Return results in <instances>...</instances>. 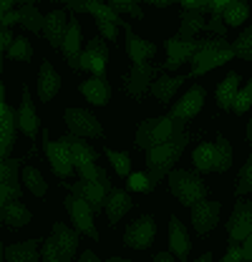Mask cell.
<instances>
[{
	"label": "cell",
	"instance_id": "cell-38",
	"mask_svg": "<svg viewBox=\"0 0 252 262\" xmlns=\"http://www.w3.org/2000/svg\"><path fill=\"white\" fill-rule=\"evenodd\" d=\"M106 159L114 164V169H116V174H121L129 179V174H131V157L126 154V151H114V149H106Z\"/></svg>",
	"mask_w": 252,
	"mask_h": 262
},
{
	"label": "cell",
	"instance_id": "cell-49",
	"mask_svg": "<svg viewBox=\"0 0 252 262\" xmlns=\"http://www.w3.org/2000/svg\"><path fill=\"white\" fill-rule=\"evenodd\" d=\"M222 262H242V247L240 245H229V250L222 257Z\"/></svg>",
	"mask_w": 252,
	"mask_h": 262
},
{
	"label": "cell",
	"instance_id": "cell-22",
	"mask_svg": "<svg viewBox=\"0 0 252 262\" xmlns=\"http://www.w3.org/2000/svg\"><path fill=\"white\" fill-rule=\"evenodd\" d=\"M46 239L35 237V239H26L18 245H8L3 250L5 260L8 262H38V245H43Z\"/></svg>",
	"mask_w": 252,
	"mask_h": 262
},
{
	"label": "cell",
	"instance_id": "cell-33",
	"mask_svg": "<svg viewBox=\"0 0 252 262\" xmlns=\"http://www.w3.org/2000/svg\"><path fill=\"white\" fill-rule=\"evenodd\" d=\"M179 20H182V26H179V31H177L179 38H197V33L207 28L204 15H202V13H194V10H182Z\"/></svg>",
	"mask_w": 252,
	"mask_h": 262
},
{
	"label": "cell",
	"instance_id": "cell-1",
	"mask_svg": "<svg viewBox=\"0 0 252 262\" xmlns=\"http://www.w3.org/2000/svg\"><path fill=\"white\" fill-rule=\"evenodd\" d=\"M189 139H192V136H189L187 131H182V134H177L172 141H166V144L154 146V149L146 151V177L152 179V184L161 182L164 177H169V174L174 171V164L182 157V151L187 149Z\"/></svg>",
	"mask_w": 252,
	"mask_h": 262
},
{
	"label": "cell",
	"instance_id": "cell-20",
	"mask_svg": "<svg viewBox=\"0 0 252 262\" xmlns=\"http://www.w3.org/2000/svg\"><path fill=\"white\" fill-rule=\"evenodd\" d=\"M81 23L76 18H71L68 23V33H66V40H63V56L71 68L78 71V61H81Z\"/></svg>",
	"mask_w": 252,
	"mask_h": 262
},
{
	"label": "cell",
	"instance_id": "cell-23",
	"mask_svg": "<svg viewBox=\"0 0 252 262\" xmlns=\"http://www.w3.org/2000/svg\"><path fill=\"white\" fill-rule=\"evenodd\" d=\"M76 232H78V229L66 227L61 222L53 225V239H56V245H58V252H61L63 262H71L73 255H76V247H78V234H76Z\"/></svg>",
	"mask_w": 252,
	"mask_h": 262
},
{
	"label": "cell",
	"instance_id": "cell-5",
	"mask_svg": "<svg viewBox=\"0 0 252 262\" xmlns=\"http://www.w3.org/2000/svg\"><path fill=\"white\" fill-rule=\"evenodd\" d=\"M229 229V245H242L252 234V202L250 199H237L232 217L227 222Z\"/></svg>",
	"mask_w": 252,
	"mask_h": 262
},
{
	"label": "cell",
	"instance_id": "cell-48",
	"mask_svg": "<svg viewBox=\"0 0 252 262\" xmlns=\"http://www.w3.org/2000/svg\"><path fill=\"white\" fill-rule=\"evenodd\" d=\"M207 31H212L217 38H227V26H224V20L217 18V15H212V18L207 20Z\"/></svg>",
	"mask_w": 252,
	"mask_h": 262
},
{
	"label": "cell",
	"instance_id": "cell-55",
	"mask_svg": "<svg viewBox=\"0 0 252 262\" xmlns=\"http://www.w3.org/2000/svg\"><path fill=\"white\" fill-rule=\"evenodd\" d=\"M76 262H101V260L96 257V252H91V250H86V252H83V255H81V257H78Z\"/></svg>",
	"mask_w": 252,
	"mask_h": 262
},
{
	"label": "cell",
	"instance_id": "cell-57",
	"mask_svg": "<svg viewBox=\"0 0 252 262\" xmlns=\"http://www.w3.org/2000/svg\"><path fill=\"white\" fill-rule=\"evenodd\" d=\"M0 8H3V13H10V10H13V0H3Z\"/></svg>",
	"mask_w": 252,
	"mask_h": 262
},
{
	"label": "cell",
	"instance_id": "cell-41",
	"mask_svg": "<svg viewBox=\"0 0 252 262\" xmlns=\"http://www.w3.org/2000/svg\"><path fill=\"white\" fill-rule=\"evenodd\" d=\"M252 106V76H250V83H245V89H240V94L232 103V111L235 114H245L247 108Z\"/></svg>",
	"mask_w": 252,
	"mask_h": 262
},
{
	"label": "cell",
	"instance_id": "cell-12",
	"mask_svg": "<svg viewBox=\"0 0 252 262\" xmlns=\"http://www.w3.org/2000/svg\"><path fill=\"white\" fill-rule=\"evenodd\" d=\"M154 73H157V66H152V63L134 66V68H131V71L124 76L126 94H129V96H134V98H144V94H146V91H152Z\"/></svg>",
	"mask_w": 252,
	"mask_h": 262
},
{
	"label": "cell",
	"instance_id": "cell-44",
	"mask_svg": "<svg viewBox=\"0 0 252 262\" xmlns=\"http://www.w3.org/2000/svg\"><path fill=\"white\" fill-rule=\"evenodd\" d=\"M111 8H114L116 13H129V15H134V18H144V10H141L136 3H131V0H114Z\"/></svg>",
	"mask_w": 252,
	"mask_h": 262
},
{
	"label": "cell",
	"instance_id": "cell-15",
	"mask_svg": "<svg viewBox=\"0 0 252 262\" xmlns=\"http://www.w3.org/2000/svg\"><path fill=\"white\" fill-rule=\"evenodd\" d=\"M18 169L20 162L18 159H5L3 169H0V204H8V202H18L20 199V182H18Z\"/></svg>",
	"mask_w": 252,
	"mask_h": 262
},
{
	"label": "cell",
	"instance_id": "cell-8",
	"mask_svg": "<svg viewBox=\"0 0 252 262\" xmlns=\"http://www.w3.org/2000/svg\"><path fill=\"white\" fill-rule=\"evenodd\" d=\"M63 119H66V124H68V129H71L73 136H96V139L103 136V126L96 121V116L91 111H86V108H66Z\"/></svg>",
	"mask_w": 252,
	"mask_h": 262
},
{
	"label": "cell",
	"instance_id": "cell-31",
	"mask_svg": "<svg viewBox=\"0 0 252 262\" xmlns=\"http://www.w3.org/2000/svg\"><path fill=\"white\" fill-rule=\"evenodd\" d=\"M81 94L89 98L91 103H96V106H103L106 101H109V96H111V89H109V81L106 78H89V81H83L81 83Z\"/></svg>",
	"mask_w": 252,
	"mask_h": 262
},
{
	"label": "cell",
	"instance_id": "cell-13",
	"mask_svg": "<svg viewBox=\"0 0 252 262\" xmlns=\"http://www.w3.org/2000/svg\"><path fill=\"white\" fill-rule=\"evenodd\" d=\"M66 187L76 196H83V199L94 207V212H98L101 207H106L109 192L114 189V187H111V179H106V182H83V179H78L76 184H66Z\"/></svg>",
	"mask_w": 252,
	"mask_h": 262
},
{
	"label": "cell",
	"instance_id": "cell-45",
	"mask_svg": "<svg viewBox=\"0 0 252 262\" xmlns=\"http://www.w3.org/2000/svg\"><path fill=\"white\" fill-rule=\"evenodd\" d=\"M78 174H81V179L83 182H106L109 179V174H106V169H101V166H86V169H78Z\"/></svg>",
	"mask_w": 252,
	"mask_h": 262
},
{
	"label": "cell",
	"instance_id": "cell-53",
	"mask_svg": "<svg viewBox=\"0 0 252 262\" xmlns=\"http://www.w3.org/2000/svg\"><path fill=\"white\" fill-rule=\"evenodd\" d=\"M0 40H3V43H0V46H3V51L8 53V51H10V46L15 43V38H13L10 28H3V33H0Z\"/></svg>",
	"mask_w": 252,
	"mask_h": 262
},
{
	"label": "cell",
	"instance_id": "cell-29",
	"mask_svg": "<svg viewBox=\"0 0 252 262\" xmlns=\"http://www.w3.org/2000/svg\"><path fill=\"white\" fill-rule=\"evenodd\" d=\"M237 83H240V73H237V71H229V73L224 76V81L217 86V106H220V108H224V111L232 108L235 98L240 94Z\"/></svg>",
	"mask_w": 252,
	"mask_h": 262
},
{
	"label": "cell",
	"instance_id": "cell-28",
	"mask_svg": "<svg viewBox=\"0 0 252 262\" xmlns=\"http://www.w3.org/2000/svg\"><path fill=\"white\" fill-rule=\"evenodd\" d=\"M0 220H3V225H8L10 229H18V227H26L31 222V212L20 202H8L0 209Z\"/></svg>",
	"mask_w": 252,
	"mask_h": 262
},
{
	"label": "cell",
	"instance_id": "cell-60",
	"mask_svg": "<svg viewBox=\"0 0 252 262\" xmlns=\"http://www.w3.org/2000/svg\"><path fill=\"white\" fill-rule=\"evenodd\" d=\"M247 141L252 144V119H250V124H247Z\"/></svg>",
	"mask_w": 252,
	"mask_h": 262
},
{
	"label": "cell",
	"instance_id": "cell-59",
	"mask_svg": "<svg viewBox=\"0 0 252 262\" xmlns=\"http://www.w3.org/2000/svg\"><path fill=\"white\" fill-rule=\"evenodd\" d=\"M197 262H212V255H209V252H204V255H202Z\"/></svg>",
	"mask_w": 252,
	"mask_h": 262
},
{
	"label": "cell",
	"instance_id": "cell-11",
	"mask_svg": "<svg viewBox=\"0 0 252 262\" xmlns=\"http://www.w3.org/2000/svg\"><path fill=\"white\" fill-rule=\"evenodd\" d=\"M204 96H207L204 86H192L187 94H184V96H182L177 103H174V106H172L169 116H172L174 121H179V124H184V121H189V119H194V116L202 111Z\"/></svg>",
	"mask_w": 252,
	"mask_h": 262
},
{
	"label": "cell",
	"instance_id": "cell-40",
	"mask_svg": "<svg viewBox=\"0 0 252 262\" xmlns=\"http://www.w3.org/2000/svg\"><path fill=\"white\" fill-rule=\"evenodd\" d=\"M217 159H220V164H217V171H227L229 169V164H232V146H229V141L222 136V134H217Z\"/></svg>",
	"mask_w": 252,
	"mask_h": 262
},
{
	"label": "cell",
	"instance_id": "cell-14",
	"mask_svg": "<svg viewBox=\"0 0 252 262\" xmlns=\"http://www.w3.org/2000/svg\"><path fill=\"white\" fill-rule=\"evenodd\" d=\"M164 46H166V53H169L164 68H179L184 61H192V58H194V53H197V48H199V38H179V35H172Z\"/></svg>",
	"mask_w": 252,
	"mask_h": 262
},
{
	"label": "cell",
	"instance_id": "cell-3",
	"mask_svg": "<svg viewBox=\"0 0 252 262\" xmlns=\"http://www.w3.org/2000/svg\"><path fill=\"white\" fill-rule=\"evenodd\" d=\"M184 131V124H179V121H174L169 114L166 116H159V119H146V121H141V126L136 131V146L139 149H154V146H161V144H166V141H172L177 134H182Z\"/></svg>",
	"mask_w": 252,
	"mask_h": 262
},
{
	"label": "cell",
	"instance_id": "cell-42",
	"mask_svg": "<svg viewBox=\"0 0 252 262\" xmlns=\"http://www.w3.org/2000/svg\"><path fill=\"white\" fill-rule=\"evenodd\" d=\"M235 192H237V194L252 192V157L247 159V164L242 166V171H240V179H237V184H235Z\"/></svg>",
	"mask_w": 252,
	"mask_h": 262
},
{
	"label": "cell",
	"instance_id": "cell-58",
	"mask_svg": "<svg viewBox=\"0 0 252 262\" xmlns=\"http://www.w3.org/2000/svg\"><path fill=\"white\" fill-rule=\"evenodd\" d=\"M152 5H154V8H166V5H169V0H154Z\"/></svg>",
	"mask_w": 252,
	"mask_h": 262
},
{
	"label": "cell",
	"instance_id": "cell-35",
	"mask_svg": "<svg viewBox=\"0 0 252 262\" xmlns=\"http://www.w3.org/2000/svg\"><path fill=\"white\" fill-rule=\"evenodd\" d=\"M250 18V5L247 3H240V0H229V5H227V10H224V26H242L245 20Z\"/></svg>",
	"mask_w": 252,
	"mask_h": 262
},
{
	"label": "cell",
	"instance_id": "cell-18",
	"mask_svg": "<svg viewBox=\"0 0 252 262\" xmlns=\"http://www.w3.org/2000/svg\"><path fill=\"white\" fill-rule=\"evenodd\" d=\"M18 126L28 139H35V134L40 131V119H38V114L33 108V98L28 89H23V103L18 108Z\"/></svg>",
	"mask_w": 252,
	"mask_h": 262
},
{
	"label": "cell",
	"instance_id": "cell-27",
	"mask_svg": "<svg viewBox=\"0 0 252 262\" xmlns=\"http://www.w3.org/2000/svg\"><path fill=\"white\" fill-rule=\"evenodd\" d=\"M131 207H134V202H131L129 192H124V189H111V192H109V199H106V212H109L111 225H116V222L124 217Z\"/></svg>",
	"mask_w": 252,
	"mask_h": 262
},
{
	"label": "cell",
	"instance_id": "cell-19",
	"mask_svg": "<svg viewBox=\"0 0 252 262\" xmlns=\"http://www.w3.org/2000/svg\"><path fill=\"white\" fill-rule=\"evenodd\" d=\"M68 15H66V10H53V13H48L46 15V38H48V43L56 48V46H61L63 48V40H66V33H68Z\"/></svg>",
	"mask_w": 252,
	"mask_h": 262
},
{
	"label": "cell",
	"instance_id": "cell-51",
	"mask_svg": "<svg viewBox=\"0 0 252 262\" xmlns=\"http://www.w3.org/2000/svg\"><path fill=\"white\" fill-rule=\"evenodd\" d=\"M20 23V10H10V13H3V28H10Z\"/></svg>",
	"mask_w": 252,
	"mask_h": 262
},
{
	"label": "cell",
	"instance_id": "cell-2",
	"mask_svg": "<svg viewBox=\"0 0 252 262\" xmlns=\"http://www.w3.org/2000/svg\"><path fill=\"white\" fill-rule=\"evenodd\" d=\"M229 58H235L232 43H227V38H199V48L192 58V73L189 76H202L217 66L227 63Z\"/></svg>",
	"mask_w": 252,
	"mask_h": 262
},
{
	"label": "cell",
	"instance_id": "cell-26",
	"mask_svg": "<svg viewBox=\"0 0 252 262\" xmlns=\"http://www.w3.org/2000/svg\"><path fill=\"white\" fill-rule=\"evenodd\" d=\"M169 247H172V252L179 260H187L189 257V234L177 217H172V222H169Z\"/></svg>",
	"mask_w": 252,
	"mask_h": 262
},
{
	"label": "cell",
	"instance_id": "cell-52",
	"mask_svg": "<svg viewBox=\"0 0 252 262\" xmlns=\"http://www.w3.org/2000/svg\"><path fill=\"white\" fill-rule=\"evenodd\" d=\"M227 5H229V0H212V8H209V13H212V15H217V18H224V10H227Z\"/></svg>",
	"mask_w": 252,
	"mask_h": 262
},
{
	"label": "cell",
	"instance_id": "cell-6",
	"mask_svg": "<svg viewBox=\"0 0 252 262\" xmlns=\"http://www.w3.org/2000/svg\"><path fill=\"white\" fill-rule=\"evenodd\" d=\"M106 61H109V46L101 38H91L81 53L78 71H91L96 78H106Z\"/></svg>",
	"mask_w": 252,
	"mask_h": 262
},
{
	"label": "cell",
	"instance_id": "cell-10",
	"mask_svg": "<svg viewBox=\"0 0 252 262\" xmlns=\"http://www.w3.org/2000/svg\"><path fill=\"white\" fill-rule=\"evenodd\" d=\"M43 141H46V157H48V162L53 166V171L61 179H68L73 174V157H71V149H68L66 139L51 141L48 134H43Z\"/></svg>",
	"mask_w": 252,
	"mask_h": 262
},
{
	"label": "cell",
	"instance_id": "cell-47",
	"mask_svg": "<svg viewBox=\"0 0 252 262\" xmlns=\"http://www.w3.org/2000/svg\"><path fill=\"white\" fill-rule=\"evenodd\" d=\"M212 8V0H182V10H194V13H204Z\"/></svg>",
	"mask_w": 252,
	"mask_h": 262
},
{
	"label": "cell",
	"instance_id": "cell-25",
	"mask_svg": "<svg viewBox=\"0 0 252 262\" xmlns=\"http://www.w3.org/2000/svg\"><path fill=\"white\" fill-rule=\"evenodd\" d=\"M61 89V76L53 71V66L48 61L40 63V73H38V96L40 101H51Z\"/></svg>",
	"mask_w": 252,
	"mask_h": 262
},
{
	"label": "cell",
	"instance_id": "cell-61",
	"mask_svg": "<svg viewBox=\"0 0 252 262\" xmlns=\"http://www.w3.org/2000/svg\"><path fill=\"white\" fill-rule=\"evenodd\" d=\"M109 262H131V260H124V257H111Z\"/></svg>",
	"mask_w": 252,
	"mask_h": 262
},
{
	"label": "cell",
	"instance_id": "cell-7",
	"mask_svg": "<svg viewBox=\"0 0 252 262\" xmlns=\"http://www.w3.org/2000/svg\"><path fill=\"white\" fill-rule=\"evenodd\" d=\"M66 209H68V214H71V220H73V225H76L78 232L89 234L91 239H98V232L94 227V207L83 196L71 194L66 199Z\"/></svg>",
	"mask_w": 252,
	"mask_h": 262
},
{
	"label": "cell",
	"instance_id": "cell-46",
	"mask_svg": "<svg viewBox=\"0 0 252 262\" xmlns=\"http://www.w3.org/2000/svg\"><path fill=\"white\" fill-rule=\"evenodd\" d=\"M43 260L46 262H63L61 252H58V245H56V239H53V234L43 242Z\"/></svg>",
	"mask_w": 252,
	"mask_h": 262
},
{
	"label": "cell",
	"instance_id": "cell-50",
	"mask_svg": "<svg viewBox=\"0 0 252 262\" xmlns=\"http://www.w3.org/2000/svg\"><path fill=\"white\" fill-rule=\"evenodd\" d=\"M98 31H101V35L106 38V40H114L116 38V31H119V26H114V23H98Z\"/></svg>",
	"mask_w": 252,
	"mask_h": 262
},
{
	"label": "cell",
	"instance_id": "cell-30",
	"mask_svg": "<svg viewBox=\"0 0 252 262\" xmlns=\"http://www.w3.org/2000/svg\"><path fill=\"white\" fill-rule=\"evenodd\" d=\"M187 81V76H159L157 81L152 83V94L161 101V103H169L172 96L177 94V89Z\"/></svg>",
	"mask_w": 252,
	"mask_h": 262
},
{
	"label": "cell",
	"instance_id": "cell-56",
	"mask_svg": "<svg viewBox=\"0 0 252 262\" xmlns=\"http://www.w3.org/2000/svg\"><path fill=\"white\" fill-rule=\"evenodd\" d=\"M154 262H174V260H172V255H166V252H157V255H154Z\"/></svg>",
	"mask_w": 252,
	"mask_h": 262
},
{
	"label": "cell",
	"instance_id": "cell-39",
	"mask_svg": "<svg viewBox=\"0 0 252 262\" xmlns=\"http://www.w3.org/2000/svg\"><path fill=\"white\" fill-rule=\"evenodd\" d=\"M232 51H235V56H240L245 61H252V28H245L240 33V38L232 43Z\"/></svg>",
	"mask_w": 252,
	"mask_h": 262
},
{
	"label": "cell",
	"instance_id": "cell-4",
	"mask_svg": "<svg viewBox=\"0 0 252 262\" xmlns=\"http://www.w3.org/2000/svg\"><path fill=\"white\" fill-rule=\"evenodd\" d=\"M169 192L177 196L184 207H194V204L204 202L207 184L189 169H174L169 174Z\"/></svg>",
	"mask_w": 252,
	"mask_h": 262
},
{
	"label": "cell",
	"instance_id": "cell-16",
	"mask_svg": "<svg viewBox=\"0 0 252 262\" xmlns=\"http://www.w3.org/2000/svg\"><path fill=\"white\" fill-rule=\"evenodd\" d=\"M217 220H220V202H199L192 207V225H194V232L199 237L209 234L212 229L217 227Z\"/></svg>",
	"mask_w": 252,
	"mask_h": 262
},
{
	"label": "cell",
	"instance_id": "cell-9",
	"mask_svg": "<svg viewBox=\"0 0 252 262\" xmlns=\"http://www.w3.org/2000/svg\"><path fill=\"white\" fill-rule=\"evenodd\" d=\"M154 234H157V225H154V217L152 214H144L139 220H134L124 232V245L134 247V250H146L152 242H154Z\"/></svg>",
	"mask_w": 252,
	"mask_h": 262
},
{
	"label": "cell",
	"instance_id": "cell-37",
	"mask_svg": "<svg viewBox=\"0 0 252 262\" xmlns=\"http://www.w3.org/2000/svg\"><path fill=\"white\" fill-rule=\"evenodd\" d=\"M8 58H10V61H31L33 58V48L26 35H15V43L10 46Z\"/></svg>",
	"mask_w": 252,
	"mask_h": 262
},
{
	"label": "cell",
	"instance_id": "cell-21",
	"mask_svg": "<svg viewBox=\"0 0 252 262\" xmlns=\"http://www.w3.org/2000/svg\"><path fill=\"white\" fill-rule=\"evenodd\" d=\"M0 121H3V144H0V154H3V162L8 159L13 144H15V126H18V114L3 101L0 106Z\"/></svg>",
	"mask_w": 252,
	"mask_h": 262
},
{
	"label": "cell",
	"instance_id": "cell-43",
	"mask_svg": "<svg viewBox=\"0 0 252 262\" xmlns=\"http://www.w3.org/2000/svg\"><path fill=\"white\" fill-rule=\"evenodd\" d=\"M129 189H134V192H144V194H149V192L154 189V184H152V179H149L146 174H141V171H136V174H129Z\"/></svg>",
	"mask_w": 252,
	"mask_h": 262
},
{
	"label": "cell",
	"instance_id": "cell-32",
	"mask_svg": "<svg viewBox=\"0 0 252 262\" xmlns=\"http://www.w3.org/2000/svg\"><path fill=\"white\" fill-rule=\"evenodd\" d=\"M192 162L197 166V171H217V144H199L192 154Z\"/></svg>",
	"mask_w": 252,
	"mask_h": 262
},
{
	"label": "cell",
	"instance_id": "cell-17",
	"mask_svg": "<svg viewBox=\"0 0 252 262\" xmlns=\"http://www.w3.org/2000/svg\"><path fill=\"white\" fill-rule=\"evenodd\" d=\"M124 31H126V51H129V58L134 61V66L146 63V61L157 53V43H149V40L139 38L136 33L131 31L129 23H124Z\"/></svg>",
	"mask_w": 252,
	"mask_h": 262
},
{
	"label": "cell",
	"instance_id": "cell-24",
	"mask_svg": "<svg viewBox=\"0 0 252 262\" xmlns=\"http://www.w3.org/2000/svg\"><path fill=\"white\" fill-rule=\"evenodd\" d=\"M66 139V144H68V149H71V157H73V166L76 169H86V166H94L96 164V151L81 139V136H73V134H68V136H63Z\"/></svg>",
	"mask_w": 252,
	"mask_h": 262
},
{
	"label": "cell",
	"instance_id": "cell-34",
	"mask_svg": "<svg viewBox=\"0 0 252 262\" xmlns=\"http://www.w3.org/2000/svg\"><path fill=\"white\" fill-rule=\"evenodd\" d=\"M20 26L28 28L31 33H43L46 18L38 13V8L33 3H23V8H20Z\"/></svg>",
	"mask_w": 252,
	"mask_h": 262
},
{
	"label": "cell",
	"instance_id": "cell-36",
	"mask_svg": "<svg viewBox=\"0 0 252 262\" xmlns=\"http://www.w3.org/2000/svg\"><path fill=\"white\" fill-rule=\"evenodd\" d=\"M23 182L28 184V189H31L35 196H43L48 192V184H46L43 174H40L35 166H26V169H23Z\"/></svg>",
	"mask_w": 252,
	"mask_h": 262
},
{
	"label": "cell",
	"instance_id": "cell-54",
	"mask_svg": "<svg viewBox=\"0 0 252 262\" xmlns=\"http://www.w3.org/2000/svg\"><path fill=\"white\" fill-rule=\"evenodd\" d=\"M242 262H252V234L242 242Z\"/></svg>",
	"mask_w": 252,
	"mask_h": 262
}]
</instances>
